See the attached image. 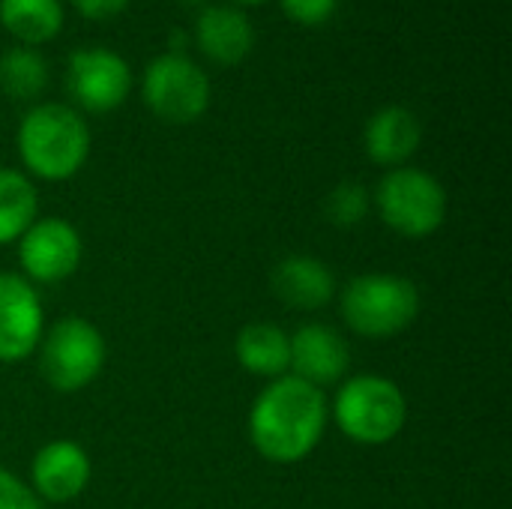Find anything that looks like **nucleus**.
Returning <instances> with one entry per match:
<instances>
[{
    "label": "nucleus",
    "instance_id": "5",
    "mask_svg": "<svg viewBox=\"0 0 512 509\" xmlns=\"http://www.w3.org/2000/svg\"><path fill=\"white\" fill-rule=\"evenodd\" d=\"M372 204L381 222L408 240L432 237L447 219V192L438 177L423 168H390L375 186Z\"/></svg>",
    "mask_w": 512,
    "mask_h": 509
},
{
    "label": "nucleus",
    "instance_id": "16",
    "mask_svg": "<svg viewBox=\"0 0 512 509\" xmlns=\"http://www.w3.org/2000/svg\"><path fill=\"white\" fill-rule=\"evenodd\" d=\"M234 354L243 372L258 375V378H282L288 375L291 366V339L282 327L267 324V321H255L246 324L237 333L234 342Z\"/></svg>",
    "mask_w": 512,
    "mask_h": 509
},
{
    "label": "nucleus",
    "instance_id": "19",
    "mask_svg": "<svg viewBox=\"0 0 512 509\" xmlns=\"http://www.w3.org/2000/svg\"><path fill=\"white\" fill-rule=\"evenodd\" d=\"M48 87V63L30 45H15L0 57V90L9 99L27 102Z\"/></svg>",
    "mask_w": 512,
    "mask_h": 509
},
{
    "label": "nucleus",
    "instance_id": "15",
    "mask_svg": "<svg viewBox=\"0 0 512 509\" xmlns=\"http://www.w3.org/2000/svg\"><path fill=\"white\" fill-rule=\"evenodd\" d=\"M201 54L219 66H237L255 45V27L237 6H207L195 21Z\"/></svg>",
    "mask_w": 512,
    "mask_h": 509
},
{
    "label": "nucleus",
    "instance_id": "9",
    "mask_svg": "<svg viewBox=\"0 0 512 509\" xmlns=\"http://www.w3.org/2000/svg\"><path fill=\"white\" fill-rule=\"evenodd\" d=\"M81 255L84 243L78 228L60 216L36 219L18 240V264L30 285H54L69 279L78 270Z\"/></svg>",
    "mask_w": 512,
    "mask_h": 509
},
{
    "label": "nucleus",
    "instance_id": "21",
    "mask_svg": "<svg viewBox=\"0 0 512 509\" xmlns=\"http://www.w3.org/2000/svg\"><path fill=\"white\" fill-rule=\"evenodd\" d=\"M285 15L297 24H306V27H315V24H324L333 18L339 0H279Z\"/></svg>",
    "mask_w": 512,
    "mask_h": 509
},
{
    "label": "nucleus",
    "instance_id": "7",
    "mask_svg": "<svg viewBox=\"0 0 512 509\" xmlns=\"http://www.w3.org/2000/svg\"><path fill=\"white\" fill-rule=\"evenodd\" d=\"M144 105L165 123H195L210 105V78L189 57L177 51H165L153 57L141 78Z\"/></svg>",
    "mask_w": 512,
    "mask_h": 509
},
{
    "label": "nucleus",
    "instance_id": "4",
    "mask_svg": "<svg viewBox=\"0 0 512 509\" xmlns=\"http://www.w3.org/2000/svg\"><path fill=\"white\" fill-rule=\"evenodd\" d=\"M330 414L348 441L381 447L405 429L408 399L399 384L384 375H357L339 387Z\"/></svg>",
    "mask_w": 512,
    "mask_h": 509
},
{
    "label": "nucleus",
    "instance_id": "23",
    "mask_svg": "<svg viewBox=\"0 0 512 509\" xmlns=\"http://www.w3.org/2000/svg\"><path fill=\"white\" fill-rule=\"evenodd\" d=\"M72 6H75L84 18H90V21H102V18H114V15H120V12L129 6V0H72Z\"/></svg>",
    "mask_w": 512,
    "mask_h": 509
},
{
    "label": "nucleus",
    "instance_id": "22",
    "mask_svg": "<svg viewBox=\"0 0 512 509\" xmlns=\"http://www.w3.org/2000/svg\"><path fill=\"white\" fill-rule=\"evenodd\" d=\"M0 509H39L33 489L6 468H0Z\"/></svg>",
    "mask_w": 512,
    "mask_h": 509
},
{
    "label": "nucleus",
    "instance_id": "8",
    "mask_svg": "<svg viewBox=\"0 0 512 509\" xmlns=\"http://www.w3.org/2000/svg\"><path fill=\"white\" fill-rule=\"evenodd\" d=\"M66 90L78 108L108 114L126 102L132 90V69L111 48H78L66 60Z\"/></svg>",
    "mask_w": 512,
    "mask_h": 509
},
{
    "label": "nucleus",
    "instance_id": "1",
    "mask_svg": "<svg viewBox=\"0 0 512 509\" xmlns=\"http://www.w3.org/2000/svg\"><path fill=\"white\" fill-rule=\"evenodd\" d=\"M330 405L324 390L282 375L273 378L249 411V441L273 465L303 462L324 438Z\"/></svg>",
    "mask_w": 512,
    "mask_h": 509
},
{
    "label": "nucleus",
    "instance_id": "14",
    "mask_svg": "<svg viewBox=\"0 0 512 509\" xmlns=\"http://www.w3.org/2000/svg\"><path fill=\"white\" fill-rule=\"evenodd\" d=\"M273 294L300 312H315L324 309L336 297V276L333 270L312 258V255H288L273 267L270 276Z\"/></svg>",
    "mask_w": 512,
    "mask_h": 509
},
{
    "label": "nucleus",
    "instance_id": "24",
    "mask_svg": "<svg viewBox=\"0 0 512 509\" xmlns=\"http://www.w3.org/2000/svg\"><path fill=\"white\" fill-rule=\"evenodd\" d=\"M237 3H249V6H258V3H267V0H237Z\"/></svg>",
    "mask_w": 512,
    "mask_h": 509
},
{
    "label": "nucleus",
    "instance_id": "6",
    "mask_svg": "<svg viewBox=\"0 0 512 509\" xmlns=\"http://www.w3.org/2000/svg\"><path fill=\"white\" fill-rule=\"evenodd\" d=\"M105 366L102 333L78 315L60 318L39 339V372L57 393H81Z\"/></svg>",
    "mask_w": 512,
    "mask_h": 509
},
{
    "label": "nucleus",
    "instance_id": "2",
    "mask_svg": "<svg viewBox=\"0 0 512 509\" xmlns=\"http://www.w3.org/2000/svg\"><path fill=\"white\" fill-rule=\"evenodd\" d=\"M18 156L33 177L63 183L84 168L90 156V129L69 105H33L18 126Z\"/></svg>",
    "mask_w": 512,
    "mask_h": 509
},
{
    "label": "nucleus",
    "instance_id": "25",
    "mask_svg": "<svg viewBox=\"0 0 512 509\" xmlns=\"http://www.w3.org/2000/svg\"><path fill=\"white\" fill-rule=\"evenodd\" d=\"M180 3H186V6H198L201 0H180Z\"/></svg>",
    "mask_w": 512,
    "mask_h": 509
},
{
    "label": "nucleus",
    "instance_id": "13",
    "mask_svg": "<svg viewBox=\"0 0 512 509\" xmlns=\"http://www.w3.org/2000/svg\"><path fill=\"white\" fill-rule=\"evenodd\" d=\"M423 126L417 114L405 105H384L378 108L363 132L366 156L384 168H402L420 147Z\"/></svg>",
    "mask_w": 512,
    "mask_h": 509
},
{
    "label": "nucleus",
    "instance_id": "10",
    "mask_svg": "<svg viewBox=\"0 0 512 509\" xmlns=\"http://www.w3.org/2000/svg\"><path fill=\"white\" fill-rule=\"evenodd\" d=\"M45 333V312L36 288L18 273H0V363L27 360Z\"/></svg>",
    "mask_w": 512,
    "mask_h": 509
},
{
    "label": "nucleus",
    "instance_id": "17",
    "mask_svg": "<svg viewBox=\"0 0 512 509\" xmlns=\"http://www.w3.org/2000/svg\"><path fill=\"white\" fill-rule=\"evenodd\" d=\"M0 24L24 45H42L63 27L60 0H0Z\"/></svg>",
    "mask_w": 512,
    "mask_h": 509
},
{
    "label": "nucleus",
    "instance_id": "11",
    "mask_svg": "<svg viewBox=\"0 0 512 509\" xmlns=\"http://www.w3.org/2000/svg\"><path fill=\"white\" fill-rule=\"evenodd\" d=\"M291 366L288 372L318 390L333 387L345 378L351 366V351L348 342L342 339L339 330L327 324H303L291 336Z\"/></svg>",
    "mask_w": 512,
    "mask_h": 509
},
{
    "label": "nucleus",
    "instance_id": "12",
    "mask_svg": "<svg viewBox=\"0 0 512 509\" xmlns=\"http://www.w3.org/2000/svg\"><path fill=\"white\" fill-rule=\"evenodd\" d=\"M90 456L75 441H51L30 462V489L39 501L69 504L90 486Z\"/></svg>",
    "mask_w": 512,
    "mask_h": 509
},
{
    "label": "nucleus",
    "instance_id": "3",
    "mask_svg": "<svg viewBox=\"0 0 512 509\" xmlns=\"http://www.w3.org/2000/svg\"><path fill=\"white\" fill-rule=\"evenodd\" d=\"M342 321L363 339H393L420 315V291L396 273H363L351 279L339 300Z\"/></svg>",
    "mask_w": 512,
    "mask_h": 509
},
{
    "label": "nucleus",
    "instance_id": "20",
    "mask_svg": "<svg viewBox=\"0 0 512 509\" xmlns=\"http://www.w3.org/2000/svg\"><path fill=\"white\" fill-rule=\"evenodd\" d=\"M369 207H372L369 189L357 180H345L330 189V195L324 201V216L336 228H357L366 219Z\"/></svg>",
    "mask_w": 512,
    "mask_h": 509
},
{
    "label": "nucleus",
    "instance_id": "18",
    "mask_svg": "<svg viewBox=\"0 0 512 509\" xmlns=\"http://www.w3.org/2000/svg\"><path fill=\"white\" fill-rule=\"evenodd\" d=\"M39 192L33 180L15 168H0V246L18 243L36 222Z\"/></svg>",
    "mask_w": 512,
    "mask_h": 509
}]
</instances>
